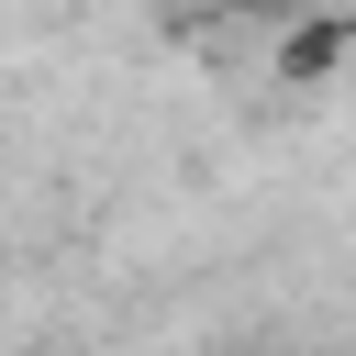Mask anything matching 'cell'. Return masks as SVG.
Segmentation results:
<instances>
[]
</instances>
